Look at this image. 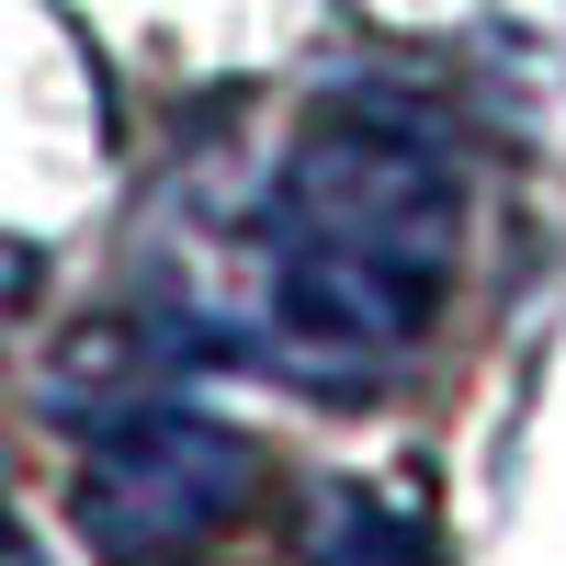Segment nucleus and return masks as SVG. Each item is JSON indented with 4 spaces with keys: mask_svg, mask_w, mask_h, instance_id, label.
I'll use <instances>...</instances> for the list:
<instances>
[{
    "mask_svg": "<svg viewBox=\"0 0 566 566\" xmlns=\"http://www.w3.org/2000/svg\"><path fill=\"white\" fill-rule=\"evenodd\" d=\"M317 566H431V533L397 499H340V533H328Z\"/></svg>",
    "mask_w": 566,
    "mask_h": 566,
    "instance_id": "3",
    "label": "nucleus"
},
{
    "mask_svg": "<svg viewBox=\"0 0 566 566\" xmlns=\"http://www.w3.org/2000/svg\"><path fill=\"white\" fill-rule=\"evenodd\" d=\"M464 181L453 148L419 103H340L317 114L272 193V328L283 352L328 363H386L419 340L442 272H453Z\"/></svg>",
    "mask_w": 566,
    "mask_h": 566,
    "instance_id": "1",
    "label": "nucleus"
},
{
    "mask_svg": "<svg viewBox=\"0 0 566 566\" xmlns=\"http://www.w3.org/2000/svg\"><path fill=\"white\" fill-rule=\"evenodd\" d=\"M239 499H250V442L216 431V419H193V408L125 419V431H103V453L80 464V533L114 566L193 555Z\"/></svg>",
    "mask_w": 566,
    "mask_h": 566,
    "instance_id": "2",
    "label": "nucleus"
}]
</instances>
